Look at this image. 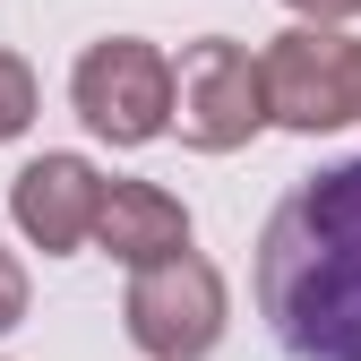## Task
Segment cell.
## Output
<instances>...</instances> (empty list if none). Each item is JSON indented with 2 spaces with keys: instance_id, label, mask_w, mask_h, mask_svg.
<instances>
[{
  "instance_id": "9",
  "label": "cell",
  "mask_w": 361,
  "mask_h": 361,
  "mask_svg": "<svg viewBox=\"0 0 361 361\" xmlns=\"http://www.w3.org/2000/svg\"><path fill=\"white\" fill-rule=\"evenodd\" d=\"M26 327V267L0 250V336H18Z\"/></svg>"
},
{
  "instance_id": "3",
  "label": "cell",
  "mask_w": 361,
  "mask_h": 361,
  "mask_svg": "<svg viewBox=\"0 0 361 361\" xmlns=\"http://www.w3.org/2000/svg\"><path fill=\"white\" fill-rule=\"evenodd\" d=\"M129 344H138L147 361H207L224 344V319H233V293H224V276L198 258V250H172V258H147L129 267Z\"/></svg>"
},
{
  "instance_id": "8",
  "label": "cell",
  "mask_w": 361,
  "mask_h": 361,
  "mask_svg": "<svg viewBox=\"0 0 361 361\" xmlns=\"http://www.w3.org/2000/svg\"><path fill=\"white\" fill-rule=\"evenodd\" d=\"M26 129H35V69L18 52H0V147L26 138Z\"/></svg>"
},
{
  "instance_id": "5",
  "label": "cell",
  "mask_w": 361,
  "mask_h": 361,
  "mask_svg": "<svg viewBox=\"0 0 361 361\" xmlns=\"http://www.w3.org/2000/svg\"><path fill=\"white\" fill-rule=\"evenodd\" d=\"M172 129L198 155H233V147H250L267 129V69H258L250 43L198 35L180 52V69H172Z\"/></svg>"
},
{
  "instance_id": "4",
  "label": "cell",
  "mask_w": 361,
  "mask_h": 361,
  "mask_svg": "<svg viewBox=\"0 0 361 361\" xmlns=\"http://www.w3.org/2000/svg\"><path fill=\"white\" fill-rule=\"evenodd\" d=\"M69 104L104 147H155L172 129V61L147 35H104L69 69Z\"/></svg>"
},
{
  "instance_id": "10",
  "label": "cell",
  "mask_w": 361,
  "mask_h": 361,
  "mask_svg": "<svg viewBox=\"0 0 361 361\" xmlns=\"http://www.w3.org/2000/svg\"><path fill=\"white\" fill-rule=\"evenodd\" d=\"M284 9H301V18H327V26H344V18H361V0H284Z\"/></svg>"
},
{
  "instance_id": "7",
  "label": "cell",
  "mask_w": 361,
  "mask_h": 361,
  "mask_svg": "<svg viewBox=\"0 0 361 361\" xmlns=\"http://www.w3.org/2000/svg\"><path fill=\"white\" fill-rule=\"evenodd\" d=\"M95 250L121 258V267L172 258V250H190V207H180L164 180H112L104 215H95Z\"/></svg>"
},
{
  "instance_id": "1",
  "label": "cell",
  "mask_w": 361,
  "mask_h": 361,
  "mask_svg": "<svg viewBox=\"0 0 361 361\" xmlns=\"http://www.w3.org/2000/svg\"><path fill=\"white\" fill-rule=\"evenodd\" d=\"M250 293L284 361H361V155L276 198Z\"/></svg>"
},
{
  "instance_id": "2",
  "label": "cell",
  "mask_w": 361,
  "mask_h": 361,
  "mask_svg": "<svg viewBox=\"0 0 361 361\" xmlns=\"http://www.w3.org/2000/svg\"><path fill=\"white\" fill-rule=\"evenodd\" d=\"M258 69H267V121L301 129V138L361 121V35H344L327 18H301L258 52Z\"/></svg>"
},
{
  "instance_id": "6",
  "label": "cell",
  "mask_w": 361,
  "mask_h": 361,
  "mask_svg": "<svg viewBox=\"0 0 361 361\" xmlns=\"http://www.w3.org/2000/svg\"><path fill=\"white\" fill-rule=\"evenodd\" d=\"M104 190H112V180L86 164V155H35V164L9 180V224H18L43 258H69V250L95 241Z\"/></svg>"
}]
</instances>
